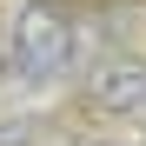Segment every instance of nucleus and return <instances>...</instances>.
I'll list each match as a JSON object with an SVG mask.
<instances>
[{"mask_svg":"<svg viewBox=\"0 0 146 146\" xmlns=\"http://www.w3.org/2000/svg\"><path fill=\"white\" fill-rule=\"evenodd\" d=\"M0 146H27V126H7V133H0Z\"/></svg>","mask_w":146,"mask_h":146,"instance_id":"3","label":"nucleus"},{"mask_svg":"<svg viewBox=\"0 0 146 146\" xmlns=\"http://www.w3.org/2000/svg\"><path fill=\"white\" fill-rule=\"evenodd\" d=\"M7 60H13V80H27V86L66 80L73 60H80V20L60 7V0H27V7L13 13Z\"/></svg>","mask_w":146,"mask_h":146,"instance_id":"1","label":"nucleus"},{"mask_svg":"<svg viewBox=\"0 0 146 146\" xmlns=\"http://www.w3.org/2000/svg\"><path fill=\"white\" fill-rule=\"evenodd\" d=\"M86 100L100 106V113H113V119L146 113V60H133V53L100 60V66L86 73Z\"/></svg>","mask_w":146,"mask_h":146,"instance_id":"2","label":"nucleus"},{"mask_svg":"<svg viewBox=\"0 0 146 146\" xmlns=\"http://www.w3.org/2000/svg\"><path fill=\"white\" fill-rule=\"evenodd\" d=\"M106 146H126V139H106Z\"/></svg>","mask_w":146,"mask_h":146,"instance_id":"4","label":"nucleus"}]
</instances>
